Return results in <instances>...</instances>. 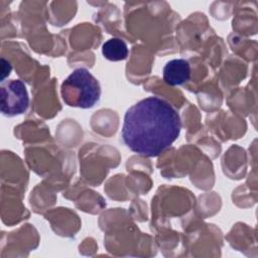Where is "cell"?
<instances>
[{"label": "cell", "mask_w": 258, "mask_h": 258, "mask_svg": "<svg viewBox=\"0 0 258 258\" xmlns=\"http://www.w3.org/2000/svg\"><path fill=\"white\" fill-rule=\"evenodd\" d=\"M180 130L177 111L167 101L150 96L126 111L121 137L131 151L143 157H155L178 138Z\"/></svg>", "instance_id": "6da1fadb"}, {"label": "cell", "mask_w": 258, "mask_h": 258, "mask_svg": "<svg viewBox=\"0 0 258 258\" xmlns=\"http://www.w3.org/2000/svg\"><path fill=\"white\" fill-rule=\"evenodd\" d=\"M60 94L68 106L88 109L99 102L101 87L98 80L87 69L79 68L62 82Z\"/></svg>", "instance_id": "7a4b0ae2"}, {"label": "cell", "mask_w": 258, "mask_h": 258, "mask_svg": "<svg viewBox=\"0 0 258 258\" xmlns=\"http://www.w3.org/2000/svg\"><path fill=\"white\" fill-rule=\"evenodd\" d=\"M29 105L26 86L20 80H11L1 83L0 110L7 117L23 114Z\"/></svg>", "instance_id": "3957f363"}, {"label": "cell", "mask_w": 258, "mask_h": 258, "mask_svg": "<svg viewBox=\"0 0 258 258\" xmlns=\"http://www.w3.org/2000/svg\"><path fill=\"white\" fill-rule=\"evenodd\" d=\"M190 78L189 62L183 58L167 61L163 68V81L169 86H179Z\"/></svg>", "instance_id": "277c9868"}, {"label": "cell", "mask_w": 258, "mask_h": 258, "mask_svg": "<svg viewBox=\"0 0 258 258\" xmlns=\"http://www.w3.org/2000/svg\"><path fill=\"white\" fill-rule=\"evenodd\" d=\"M129 53L128 46L119 37H113L105 41L102 45L103 56L111 61H119L127 58Z\"/></svg>", "instance_id": "5b68a950"}, {"label": "cell", "mask_w": 258, "mask_h": 258, "mask_svg": "<svg viewBox=\"0 0 258 258\" xmlns=\"http://www.w3.org/2000/svg\"><path fill=\"white\" fill-rule=\"evenodd\" d=\"M1 64H2V75H1V83H2V82H4V79L9 76V74L12 70V67H11L10 62L3 57L1 58Z\"/></svg>", "instance_id": "8992f818"}]
</instances>
